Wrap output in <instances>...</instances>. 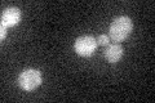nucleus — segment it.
Returning <instances> with one entry per match:
<instances>
[{
    "instance_id": "nucleus-1",
    "label": "nucleus",
    "mask_w": 155,
    "mask_h": 103,
    "mask_svg": "<svg viewBox=\"0 0 155 103\" xmlns=\"http://www.w3.org/2000/svg\"><path fill=\"white\" fill-rule=\"evenodd\" d=\"M133 28V23L132 19H130L128 16H120L116 17L113 22L110 23L109 27V36L111 40H114L116 43L124 40L127 37L130 31Z\"/></svg>"
},
{
    "instance_id": "nucleus-2",
    "label": "nucleus",
    "mask_w": 155,
    "mask_h": 103,
    "mask_svg": "<svg viewBox=\"0 0 155 103\" xmlns=\"http://www.w3.org/2000/svg\"><path fill=\"white\" fill-rule=\"evenodd\" d=\"M17 82L21 89L26 92H31L41 84V73L39 70H35V68H27V70H23L18 75Z\"/></svg>"
},
{
    "instance_id": "nucleus-3",
    "label": "nucleus",
    "mask_w": 155,
    "mask_h": 103,
    "mask_svg": "<svg viewBox=\"0 0 155 103\" xmlns=\"http://www.w3.org/2000/svg\"><path fill=\"white\" fill-rule=\"evenodd\" d=\"M74 49H75L76 54H79L81 57H91L97 49V41L91 35L79 36L75 40Z\"/></svg>"
},
{
    "instance_id": "nucleus-4",
    "label": "nucleus",
    "mask_w": 155,
    "mask_h": 103,
    "mask_svg": "<svg viewBox=\"0 0 155 103\" xmlns=\"http://www.w3.org/2000/svg\"><path fill=\"white\" fill-rule=\"evenodd\" d=\"M123 53H124L123 47L120 45L119 43H114V44H109V45L106 47L104 56H105V60L109 63H116L122 60Z\"/></svg>"
},
{
    "instance_id": "nucleus-5",
    "label": "nucleus",
    "mask_w": 155,
    "mask_h": 103,
    "mask_svg": "<svg viewBox=\"0 0 155 103\" xmlns=\"http://www.w3.org/2000/svg\"><path fill=\"white\" fill-rule=\"evenodd\" d=\"M21 19V12L18 8H7L5 11L2 13V24L5 27H13L19 22Z\"/></svg>"
},
{
    "instance_id": "nucleus-6",
    "label": "nucleus",
    "mask_w": 155,
    "mask_h": 103,
    "mask_svg": "<svg viewBox=\"0 0 155 103\" xmlns=\"http://www.w3.org/2000/svg\"><path fill=\"white\" fill-rule=\"evenodd\" d=\"M97 41V45H104V47H107L110 44V36L106 35V34H102V35H100L96 39Z\"/></svg>"
},
{
    "instance_id": "nucleus-7",
    "label": "nucleus",
    "mask_w": 155,
    "mask_h": 103,
    "mask_svg": "<svg viewBox=\"0 0 155 103\" xmlns=\"http://www.w3.org/2000/svg\"><path fill=\"white\" fill-rule=\"evenodd\" d=\"M7 36V27L4 26V24H0V39L4 40Z\"/></svg>"
}]
</instances>
